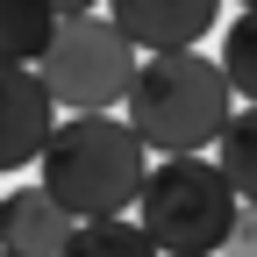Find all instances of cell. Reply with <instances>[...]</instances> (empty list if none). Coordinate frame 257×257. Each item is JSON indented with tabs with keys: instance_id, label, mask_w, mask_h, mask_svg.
Here are the masks:
<instances>
[{
	"instance_id": "obj_12",
	"label": "cell",
	"mask_w": 257,
	"mask_h": 257,
	"mask_svg": "<svg viewBox=\"0 0 257 257\" xmlns=\"http://www.w3.org/2000/svg\"><path fill=\"white\" fill-rule=\"evenodd\" d=\"M221 257H257V207H236V229L221 243Z\"/></svg>"
},
{
	"instance_id": "obj_8",
	"label": "cell",
	"mask_w": 257,
	"mask_h": 257,
	"mask_svg": "<svg viewBox=\"0 0 257 257\" xmlns=\"http://www.w3.org/2000/svg\"><path fill=\"white\" fill-rule=\"evenodd\" d=\"M214 172L229 179L236 207H257V107H236L229 128L214 136Z\"/></svg>"
},
{
	"instance_id": "obj_10",
	"label": "cell",
	"mask_w": 257,
	"mask_h": 257,
	"mask_svg": "<svg viewBox=\"0 0 257 257\" xmlns=\"http://www.w3.org/2000/svg\"><path fill=\"white\" fill-rule=\"evenodd\" d=\"M214 72H221V86H229L236 107H257V8H243V15L221 22V57H214Z\"/></svg>"
},
{
	"instance_id": "obj_6",
	"label": "cell",
	"mask_w": 257,
	"mask_h": 257,
	"mask_svg": "<svg viewBox=\"0 0 257 257\" xmlns=\"http://www.w3.org/2000/svg\"><path fill=\"white\" fill-rule=\"evenodd\" d=\"M50 128H57V107H50L43 79L29 64H0V172L36 165Z\"/></svg>"
},
{
	"instance_id": "obj_4",
	"label": "cell",
	"mask_w": 257,
	"mask_h": 257,
	"mask_svg": "<svg viewBox=\"0 0 257 257\" xmlns=\"http://www.w3.org/2000/svg\"><path fill=\"white\" fill-rule=\"evenodd\" d=\"M136 50L114 36L107 15L79 8V0H57V29H50V50L29 64L43 79L50 107H72V114H107L128 100V79H136Z\"/></svg>"
},
{
	"instance_id": "obj_5",
	"label": "cell",
	"mask_w": 257,
	"mask_h": 257,
	"mask_svg": "<svg viewBox=\"0 0 257 257\" xmlns=\"http://www.w3.org/2000/svg\"><path fill=\"white\" fill-rule=\"evenodd\" d=\"M114 36L128 50H150V57H172V50H193L207 36V29L221 22L214 0H114L107 8Z\"/></svg>"
},
{
	"instance_id": "obj_9",
	"label": "cell",
	"mask_w": 257,
	"mask_h": 257,
	"mask_svg": "<svg viewBox=\"0 0 257 257\" xmlns=\"http://www.w3.org/2000/svg\"><path fill=\"white\" fill-rule=\"evenodd\" d=\"M57 0H0V64H36L50 50Z\"/></svg>"
},
{
	"instance_id": "obj_7",
	"label": "cell",
	"mask_w": 257,
	"mask_h": 257,
	"mask_svg": "<svg viewBox=\"0 0 257 257\" xmlns=\"http://www.w3.org/2000/svg\"><path fill=\"white\" fill-rule=\"evenodd\" d=\"M79 221L64 214L43 186H15L0 193V257H64Z\"/></svg>"
},
{
	"instance_id": "obj_2",
	"label": "cell",
	"mask_w": 257,
	"mask_h": 257,
	"mask_svg": "<svg viewBox=\"0 0 257 257\" xmlns=\"http://www.w3.org/2000/svg\"><path fill=\"white\" fill-rule=\"evenodd\" d=\"M236 100L221 86L214 57L200 50H172V57H143L136 79H128V100H121V121L128 136L157 157H200L214 150V136L229 128Z\"/></svg>"
},
{
	"instance_id": "obj_3",
	"label": "cell",
	"mask_w": 257,
	"mask_h": 257,
	"mask_svg": "<svg viewBox=\"0 0 257 257\" xmlns=\"http://www.w3.org/2000/svg\"><path fill=\"white\" fill-rule=\"evenodd\" d=\"M136 229L150 236L157 257H221L236 229V193L214 172V157H165L143 172Z\"/></svg>"
},
{
	"instance_id": "obj_1",
	"label": "cell",
	"mask_w": 257,
	"mask_h": 257,
	"mask_svg": "<svg viewBox=\"0 0 257 257\" xmlns=\"http://www.w3.org/2000/svg\"><path fill=\"white\" fill-rule=\"evenodd\" d=\"M36 172H43L36 186L72 221H114V214L136 207L143 172H150V150L128 136L121 114H64L50 128Z\"/></svg>"
},
{
	"instance_id": "obj_11",
	"label": "cell",
	"mask_w": 257,
	"mask_h": 257,
	"mask_svg": "<svg viewBox=\"0 0 257 257\" xmlns=\"http://www.w3.org/2000/svg\"><path fill=\"white\" fill-rule=\"evenodd\" d=\"M64 257H157V250H150V236L128 214H114V221H79Z\"/></svg>"
}]
</instances>
